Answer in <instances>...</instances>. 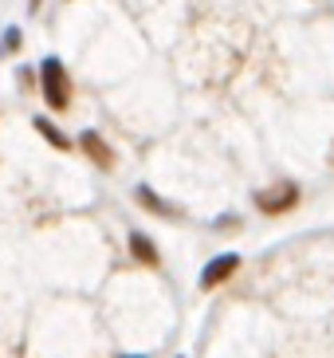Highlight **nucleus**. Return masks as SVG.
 Masks as SVG:
<instances>
[{
  "label": "nucleus",
  "mask_w": 334,
  "mask_h": 358,
  "mask_svg": "<svg viewBox=\"0 0 334 358\" xmlns=\"http://www.w3.org/2000/svg\"><path fill=\"white\" fill-rule=\"evenodd\" d=\"M40 91L52 110H67L71 106V75H67V67L55 55H48L40 64Z\"/></svg>",
  "instance_id": "obj_1"
},
{
  "label": "nucleus",
  "mask_w": 334,
  "mask_h": 358,
  "mask_svg": "<svg viewBox=\"0 0 334 358\" xmlns=\"http://www.w3.org/2000/svg\"><path fill=\"white\" fill-rule=\"evenodd\" d=\"M299 185L295 181H275V185H268V189L256 193V209L268 213V217H279V213H291L295 205H299Z\"/></svg>",
  "instance_id": "obj_2"
},
{
  "label": "nucleus",
  "mask_w": 334,
  "mask_h": 358,
  "mask_svg": "<svg viewBox=\"0 0 334 358\" xmlns=\"http://www.w3.org/2000/svg\"><path fill=\"white\" fill-rule=\"evenodd\" d=\"M240 256L236 252H220L212 256L209 264H205V272H201V292H212V287H220L224 280H232V275L240 272Z\"/></svg>",
  "instance_id": "obj_3"
},
{
  "label": "nucleus",
  "mask_w": 334,
  "mask_h": 358,
  "mask_svg": "<svg viewBox=\"0 0 334 358\" xmlns=\"http://www.w3.org/2000/svg\"><path fill=\"white\" fill-rule=\"evenodd\" d=\"M79 150H83L99 169H115V154H110V146H106L94 130H83V134H79Z\"/></svg>",
  "instance_id": "obj_4"
},
{
  "label": "nucleus",
  "mask_w": 334,
  "mask_h": 358,
  "mask_svg": "<svg viewBox=\"0 0 334 358\" xmlns=\"http://www.w3.org/2000/svg\"><path fill=\"white\" fill-rule=\"evenodd\" d=\"M130 256H134L138 264H146V268H157V264H161V256H157L154 241H150L146 232H130Z\"/></svg>",
  "instance_id": "obj_5"
},
{
  "label": "nucleus",
  "mask_w": 334,
  "mask_h": 358,
  "mask_svg": "<svg viewBox=\"0 0 334 358\" xmlns=\"http://www.w3.org/2000/svg\"><path fill=\"white\" fill-rule=\"evenodd\" d=\"M134 197H138V205H146V209L154 213V217H177V209H173L169 201L157 197V193L150 189V185H134Z\"/></svg>",
  "instance_id": "obj_6"
},
{
  "label": "nucleus",
  "mask_w": 334,
  "mask_h": 358,
  "mask_svg": "<svg viewBox=\"0 0 334 358\" xmlns=\"http://www.w3.org/2000/svg\"><path fill=\"white\" fill-rule=\"evenodd\" d=\"M31 127H36V134H43V138H48V142H52L55 150H71V138L63 134V130L55 127V122H48V118H36Z\"/></svg>",
  "instance_id": "obj_7"
},
{
  "label": "nucleus",
  "mask_w": 334,
  "mask_h": 358,
  "mask_svg": "<svg viewBox=\"0 0 334 358\" xmlns=\"http://www.w3.org/2000/svg\"><path fill=\"white\" fill-rule=\"evenodd\" d=\"M20 43H24L20 28H8V32H4V52H16V48H20Z\"/></svg>",
  "instance_id": "obj_8"
},
{
  "label": "nucleus",
  "mask_w": 334,
  "mask_h": 358,
  "mask_svg": "<svg viewBox=\"0 0 334 358\" xmlns=\"http://www.w3.org/2000/svg\"><path fill=\"white\" fill-rule=\"evenodd\" d=\"M36 8H40V0H28V12H36Z\"/></svg>",
  "instance_id": "obj_9"
},
{
  "label": "nucleus",
  "mask_w": 334,
  "mask_h": 358,
  "mask_svg": "<svg viewBox=\"0 0 334 358\" xmlns=\"http://www.w3.org/2000/svg\"><path fill=\"white\" fill-rule=\"evenodd\" d=\"M122 358H146V355H122Z\"/></svg>",
  "instance_id": "obj_10"
}]
</instances>
